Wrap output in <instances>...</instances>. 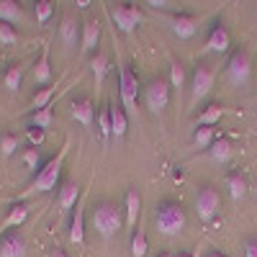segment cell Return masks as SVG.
<instances>
[{
	"mask_svg": "<svg viewBox=\"0 0 257 257\" xmlns=\"http://www.w3.org/2000/svg\"><path fill=\"white\" fill-rule=\"evenodd\" d=\"M147 249H149V242H147V234L144 229H134L132 234V257H147Z\"/></svg>",
	"mask_w": 257,
	"mask_h": 257,
	"instance_id": "4dcf8cb0",
	"label": "cell"
},
{
	"mask_svg": "<svg viewBox=\"0 0 257 257\" xmlns=\"http://www.w3.org/2000/svg\"><path fill=\"white\" fill-rule=\"evenodd\" d=\"M52 121H54V111H52V105L49 108H41V111H34L31 113V118H29V126H34V128H47L52 126Z\"/></svg>",
	"mask_w": 257,
	"mask_h": 257,
	"instance_id": "f546056e",
	"label": "cell"
},
{
	"mask_svg": "<svg viewBox=\"0 0 257 257\" xmlns=\"http://www.w3.org/2000/svg\"><path fill=\"white\" fill-rule=\"evenodd\" d=\"M147 6L149 8H167L170 3H167V0H147Z\"/></svg>",
	"mask_w": 257,
	"mask_h": 257,
	"instance_id": "ab89813d",
	"label": "cell"
},
{
	"mask_svg": "<svg viewBox=\"0 0 257 257\" xmlns=\"http://www.w3.org/2000/svg\"><path fill=\"white\" fill-rule=\"evenodd\" d=\"M100 36H103V26H100V21H88V24L82 26V52L85 54H95L98 44H100Z\"/></svg>",
	"mask_w": 257,
	"mask_h": 257,
	"instance_id": "e0dca14e",
	"label": "cell"
},
{
	"mask_svg": "<svg viewBox=\"0 0 257 257\" xmlns=\"http://www.w3.org/2000/svg\"><path fill=\"white\" fill-rule=\"evenodd\" d=\"M26 219H29V206H26V203H13V206L8 208V213H6L3 224H0V231L6 234L8 229H18Z\"/></svg>",
	"mask_w": 257,
	"mask_h": 257,
	"instance_id": "ffe728a7",
	"label": "cell"
},
{
	"mask_svg": "<svg viewBox=\"0 0 257 257\" xmlns=\"http://www.w3.org/2000/svg\"><path fill=\"white\" fill-rule=\"evenodd\" d=\"M231 155H234V144H231L226 137H219L216 142L211 144V149H208V157H211L213 162H219V165L229 162Z\"/></svg>",
	"mask_w": 257,
	"mask_h": 257,
	"instance_id": "44dd1931",
	"label": "cell"
},
{
	"mask_svg": "<svg viewBox=\"0 0 257 257\" xmlns=\"http://www.w3.org/2000/svg\"><path fill=\"white\" fill-rule=\"evenodd\" d=\"M198 29H201V21H198V16H190V13H178V16L173 18V34H175L180 41L193 39V36L198 34Z\"/></svg>",
	"mask_w": 257,
	"mask_h": 257,
	"instance_id": "7c38bea8",
	"label": "cell"
},
{
	"mask_svg": "<svg viewBox=\"0 0 257 257\" xmlns=\"http://www.w3.org/2000/svg\"><path fill=\"white\" fill-rule=\"evenodd\" d=\"M67 149H70V142H64V147L59 149V155L52 157V160H49V162L34 175V180L29 183L26 196H34V193L59 190V175H62V165H64V157H67Z\"/></svg>",
	"mask_w": 257,
	"mask_h": 257,
	"instance_id": "7a4b0ae2",
	"label": "cell"
},
{
	"mask_svg": "<svg viewBox=\"0 0 257 257\" xmlns=\"http://www.w3.org/2000/svg\"><path fill=\"white\" fill-rule=\"evenodd\" d=\"M206 47H208V52H213V54H224V52L231 47V36H229V29L221 24V21H216V24L211 26V31H208V39H206Z\"/></svg>",
	"mask_w": 257,
	"mask_h": 257,
	"instance_id": "8fae6325",
	"label": "cell"
},
{
	"mask_svg": "<svg viewBox=\"0 0 257 257\" xmlns=\"http://www.w3.org/2000/svg\"><path fill=\"white\" fill-rule=\"evenodd\" d=\"M242 252H244V257H257V237H249V239H244V244H242Z\"/></svg>",
	"mask_w": 257,
	"mask_h": 257,
	"instance_id": "f35d334b",
	"label": "cell"
},
{
	"mask_svg": "<svg viewBox=\"0 0 257 257\" xmlns=\"http://www.w3.org/2000/svg\"><path fill=\"white\" fill-rule=\"evenodd\" d=\"M0 21L3 24H21L24 21V11H21V6L16 3V0H0Z\"/></svg>",
	"mask_w": 257,
	"mask_h": 257,
	"instance_id": "603a6c76",
	"label": "cell"
},
{
	"mask_svg": "<svg viewBox=\"0 0 257 257\" xmlns=\"http://www.w3.org/2000/svg\"><path fill=\"white\" fill-rule=\"evenodd\" d=\"M188 224V216H185V208L173 201V198H165L157 203L155 208V226L162 237H178V234L185 229Z\"/></svg>",
	"mask_w": 257,
	"mask_h": 257,
	"instance_id": "6da1fadb",
	"label": "cell"
},
{
	"mask_svg": "<svg viewBox=\"0 0 257 257\" xmlns=\"http://www.w3.org/2000/svg\"><path fill=\"white\" fill-rule=\"evenodd\" d=\"M57 206H59V213H70L77 203H80V185L75 180H67V183H62L59 190H57Z\"/></svg>",
	"mask_w": 257,
	"mask_h": 257,
	"instance_id": "5bb4252c",
	"label": "cell"
},
{
	"mask_svg": "<svg viewBox=\"0 0 257 257\" xmlns=\"http://www.w3.org/2000/svg\"><path fill=\"white\" fill-rule=\"evenodd\" d=\"M21 80H24V64H11L8 72H6V77H3L6 90H8V93H18Z\"/></svg>",
	"mask_w": 257,
	"mask_h": 257,
	"instance_id": "83f0119b",
	"label": "cell"
},
{
	"mask_svg": "<svg viewBox=\"0 0 257 257\" xmlns=\"http://www.w3.org/2000/svg\"><path fill=\"white\" fill-rule=\"evenodd\" d=\"M59 41H62V47L67 49V52H72L77 47V41H82V26H80V21L75 16H64L62 18Z\"/></svg>",
	"mask_w": 257,
	"mask_h": 257,
	"instance_id": "30bf717a",
	"label": "cell"
},
{
	"mask_svg": "<svg viewBox=\"0 0 257 257\" xmlns=\"http://www.w3.org/2000/svg\"><path fill=\"white\" fill-rule=\"evenodd\" d=\"M178 257H196V252H180Z\"/></svg>",
	"mask_w": 257,
	"mask_h": 257,
	"instance_id": "ee69618b",
	"label": "cell"
},
{
	"mask_svg": "<svg viewBox=\"0 0 257 257\" xmlns=\"http://www.w3.org/2000/svg\"><path fill=\"white\" fill-rule=\"evenodd\" d=\"M170 80L165 77H155V80H149V85L144 88V103H147V108L152 111V113H162L167 105H170Z\"/></svg>",
	"mask_w": 257,
	"mask_h": 257,
	"instance_id": "ba28073f",
	"label": "cell"
},
{
	"mask_svg": "<svg viewBox=\"0 0 257 257\" xmlns=\"http://www.w3.org/2000/svg\"><path fill=\"white\" fill-rule=\"evenodd\" d=\"M224 183H226V190H229V196H231L234 201H242V198L247 196V190H249V185H247V180L242 178V173H229Z\"/></svg>",
	"mask_w": 257,
	"mask_h": 257,
	"instance_id": "d4e9b609",
	"label": "cell"
},
{
	"mask_svg": "<svg viewBox=\"0 0 257 257\" xmlns=\"http://www.w3.org/2000/svg\"><path fill=\"white\" fill-rule=\"evenodd\" d=\"M34 13H36V24L44 26L47 21L52 18V13H54V6L49 3V0H39V3L34 6Z\"/></svg>",
	"mask_w": 257,
	"mask_h": 257,
	"instance_id": "e575fe53",
	"label": "cell"
},
{
	"mask_svg": "<svg viewBox=\"0 0 257 257\" xmlns=\"http://www.w3.org/2000/svg\"><path fill=\"white\" fill-rule=\"evenodd\" d=\"M98 132H100L103 142H108V139L113 137V128H111V111H108V108H105V111L98 116Z\"/></svg>",
	"mask_w": 257,
	"mask_h": 257,
	"instance_id": "d590c367",
	"label": "cell"
},
{
	"mask_svg": "<svg viewBox=\"0 0 257 257\" xmlns=\"http://www.w3.org/2000/svg\"><path fill=\"white\" fill-rule=\"evenodd\" d=\"M224 113H226V108H224L221 103H208V105H203L201 113L196 116V128H198V126H213Z\"/></svg>",
	"mask_w": 257,
	"mask_h": 257,
	"instance_id": "7402d4cb",
	"label": "cell"
},
{
	"mask_svg": "<svg viewBox=\"0 0 257 257\" xmlns=\"http://www.w3.org/2000/svg\"><path fill=\"white\" fill-rule=\"evenodd\" d=\"M49 257H67V252L57 247V249H52V252H49Z\"/></svg>",
	"mask_w": 257,
	"mask_h": 257,
	"instance_id": "b9f144b4",
	"label": "cell"
},
{
	"mask_svg": "<svg viewBox=\"0 0 257 257\" xmlns=\"http://www.w3.org/2000/svg\"><path fill=\"white\" fill-rule=\"evenodd\" d=\"M170 88H175L178 93L185 88V64L180 59L170 62Z\"/></svg>",
	"mask_w": 257,
	"mask_h": 257,
	"instance_id": "f1b7e54d",
	"label": "cell"
},
{
	"mask_svg": "<svg viewBox=\"0 0 257 257\" xmlns=\"http://www.w3.org/2000/svg\"><path fill=\"white\" fill-rule=\"evenodd\" d=\"M226 80L237 88H244L252 80V57L244 49H237L226 62Z\"/></svg>",
	"mask_w": 257,
	"mask_h": 257,
	"instance_id": "8992f818",
	"label": "cell"
},
{
	"mask_svg": "<svg viewBox=\"0 0 257 257\" xmlns=\"http://www.w3.org/2000/svg\"><path fill=\"white\" fill-rule=\"evenodd\" d=\"M21 162H24V165L31 170L34 175L39 173L41 167H44V165H41V155H39V149H36V147H29V149H24V152H21Z\"/></svg>",
	"mask_w": 257,
	"mask_h": 257,
	"instance_id": "d6a6232c",
	"label": "cell"
},
{
	"mask_svg": "<svg viewBox=\"0 0 257 257\" xmlns=\"http://www.w3.org/2000/svg\"><path fill=\"white\" fill-rule=\"evenodd\" d=\"M142 193L139 188H128L126 190V198H123V211H126V226L128 229H137L139 221V213H142Z\"/></svg>",
	"mask_w": 257,
	"mask_h": 257,
	"instance_id": "2e32d148",
	"label": "cell"
},
{
	"mask_svg": "<svg viewBox=\"0 0 257 257\" xmlns=\"http://www.w3.org/2000/svg\"><path fill=\"white\" fill-rule=\"evenodd\" d=\"M90 72H93V80L95 85L100 88L103 80H105V72H108V54H103V52H95L90 57Z\"/></svg>",
	"mask_w": 257,
	"mask_h": 257,
	"instance_id": "484cf974",
	"label": "cell"
},
{
	"mask_svg": "<svg viewBox=\"0 0 257 257\" xmlns=\"http://www.w3.org/2000/svg\"><path fill=\"white\" fill-rule=\"evenodd\" d=\"M16 41H18L16 29L11 24H3V21H0V44H3V47H13Z\"/></svg>",
	"mask_w": 257,
	"mask_h": 257,
	"instance_id": "8d00e7d4",
	"label": "cell"
},
{
	"mask_svg": "<svg viewBox=\"0 0 257 257\" xmlns=\"http://www.w3.org/2000/svg\"><path fill=\"white\" fill-rule=\"evenodd\" d=\"M70 242L72 244H82L85 242V203H82V198L75 206L72 219H70Z\"/></svg>",
	"mask_w": 257,
	"mask_h": 257,
	"instance_id": "ac0fdd59",
	"label": "cell"
},
{
	"mask_svg": "<svg viewBox=\"0 0 257 257\" xmlns=\"http://www.w3.org/2000/svg\"><path fill=\"white\" fill-rule=\"evenodd\" d=\"M118 95H121V105L128 116H134L137 108V98H139V77L126 67L118 64Z\"/></svg>",
	"mask_w": 257,
	"mask_h": 257,
	"instance_id": "277c9868",
	"label": "cell"
},
{
	"mask_svg": "<svg viewBox=\"0 0 257 257\" xmlns=\"http://www.w3.org/2000/svg\"><path fill=\"white\" fill-rule=\"evenodd\" d=\"M44 137H47L44 128H34V126H29V128H26V139L31 142V147H39L41 142H44Z\"/></svg>",
	"mask_w": 257,
	"mask_h": 257,
	"instance_id": "74e56055",
	"label": "cell"
},
{
	"mask_svg": "<svg viewBox=\"0 0 257 257\" xmlns=\"http://www.w3.org/2000/svg\"><path fill=\"white\" fill-rule=\"evenodd\" d=\"M216 82V64H208V62H201L196 70H193V77H190V100L193 103H201L211 88Z\"/></svg>",
	"mask_w": 257,
	"mask_h": 257,
	"instance_id": "5b68a950",
	"label": "cell"
},
{
	"mask_svg": "<svg viewBox=\"0 0 257 257\" xmlns=\"http://www.w3.org/2000/svg\"><path fill=\"white\" fill-rule=\"evenodd\" d=\"M111 18L118 31L132 34L142 24V11L134 3H116V6H111Z\"/></svg>",
	"mask_w": 257,
	"mask_h": 257,
	"instance_id": "9c48e42d",
	"label": "cell"
},
{
	"mask_svg": "<svg viewBox=\"0 0 257 257\" xmlns=\"http://www.w3.org/2000/svg\"><path fill=\"white\" fill-rule=\"evenodd\" d=\"M111 111V128H113V137L116 139H123L126 132H128V113L123 108H118V105H108Z\"/></svg>",
	"mask_w": 257,
	"mask_h": 257,
	"instance_id": "cb8c5ba5",
	"label": "cell"
},
{
	"mask_svg": "<svg viewBox=\"0 0 257 257\" xmlns=\"http://www.w3.org/2000/svg\"><path fill=\"white\" fill-rule=\"evenodd\" d=\"M90 6H93L90 0H77V8H80V11H88Z\"/></svg>",
	"mask_w": 257,
	"mask_h": 257,
	"instance_id": "60d3db41",
	"label": "cell"
},
{
	"mask_svg": "<svg viewBox=\"0 0 257 257\" xmlns=\"http://www.w3.org/2000/svg\"><path fill=\"white\" fill-rule=\"evenodd\" d=\"M157 257H173V254H170V252H160Z\"/></svg>",
	"mask_w": 257,
	"mask_h": 257,
	"instance_id": "f6af8a7d",
	"label": "cell"
},
{
	"mask_svg": "<svg viewBox=\"0 0 257 257\" xmlns=\"http://www.w3.org/2000/svg\"><path fill=\"white\" fill-rule=\"evenodd\" d=\"M216 139L219 137H216V128H213V126H198L196 134H193V144H196L198 149H206V152L211 149V144Z\"/></svg>",
	"mask_w": 257,
	"mask_h": 257,
	"instance_id": "4316f807",
	"label": "cell"
},
{
	"mask_svg": "<svg viewBox=\"0 0 257 257\" xmlns=\"http://www.w3.org/2000/svg\"><path fill=\"white\" fill-rule=\"evenodd\" d=\"M0 257H26V239L18 231H6L0 237Z\"/></svg>",
	"mask_w": 257,
	"mask_h": 257,
	"instance_id": "9a60e30c",
	"label": "cell"
},
{
	"mask_svg": "<svg viewBox=\"0 0 257 257\" xmlns=\"http://www.w3.org/2000/svg\"><path fill=\"white\" fill-rule=\"evenodd\" d=\"M54 90H57V85H47V88L36 90V93H34V98H31V105H34L36 111H41V108H49V103H52V95H54Z\"/></svg>",
	"mask_w": 257,
	"mask_h": 257,
	"instance_id": "1f68e13d",
	"label": "cell"
},
{
	"mask_svg": "<svg viewBox=\"0 0 257 257\" xmlns=\"http://www.w3.org/2000/svg\"><path fill=\"white\" fill-rule=\"evenodd\" d=\"M123 211L113 201H98L93 208V229L103 239H113L123 226Z\"/></svg>",
	"mask_w": 257,
	"mask_h": 257,
	"instance_id": "3957f363",
	"label": "cell"
},
{
	"mask_svg": "<svg viewBox=\"0 0 257 257\" xmlns=\"http://www.w3.org/2000/svg\"><path fill=\"white\" fill-rule=\"evenodd\" d=\"M70 113H72V118H75L80 126H85V128H90V126L95 123V105H93L90 98H75V100L70 103Z\"/></svg>",
	"mask_w": 257,
	"mask_h": 257,
	"instance_id": "4fadbf2b",
	"label": "cell"
},
{
	"mask_svg": "<svg viewBox=\"0 0 257 257\" xmlns=\"http://www.w3.org/2000/svg\"><path fill=\"white\" fill-rule=\"evenodd\" d=\"M221 208V193L213 185H201L196 193V213L203 224H211Z\"/></svg>",
	"mask_w": 257,
	"mask_h": 257,
	"instance_id": "52a82bcc",
	"label": "cell"
},
{
	"mask_svg": "<svg viewBox=\"0 0 257 257\" xmlns=\"http://www.w3.org/2000/svg\"><path fill=\"white\" fill-rule=\"evenodd\" d=\"M206 257H229V254H226V252H219V249H216V252H208Z\"/></svg>",
	"mask_w": 257,
	"mask_h": 257,
	"instance_id": "7bdbcfd3",
	"label": "cell"
},
{
	"mask_svg": "<svg viewBox=\"0 0 257 257\" xmlns=\"http://www.w3.org/2000/svg\"><path fill=\"white\" fill-rule=\"evenodd\" d=\"M49 82H52V64H49V44H47L44 52H41V57L36 59V67H34V85H39V88H47Z\"/></svg>",
	"mask_w": 257,
	"mask_h": 257,
	"instance_id": "d6986e66",
	"label": "cell"
},
{
	"mask_svg": "<svg viewBox=\"0 0 257 257\" xmlns=\"http://www.w3.org/2000/svg\"><path fill=\"white\" fill-rule=\"evenodd\" d=\"M16 149H21V139L16 134H3L0 137V155L3 157H13Z\"/></svg>",
	"mask_w": 257,
	"mask_h": 257,
	"instance_id": "836d02e7",
	"label": "cell"
}]
</instances>
